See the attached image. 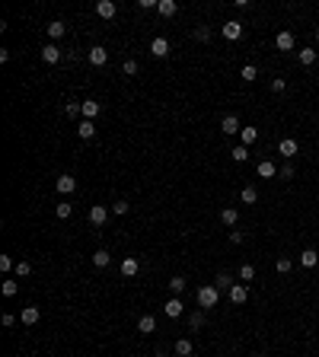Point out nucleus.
Returning a JSON list of instances; mask_svg holds the SVG:
<instances>
[{"label":"nucleus","instance_id":"0eeeda50","mask_svg":"<svg viewBox=\"0 0 319 357\" xmlns=\"http://www.w3.org/2000/svg\"><path fill=\"white\" fill-rule=\"evenodd\" d=\"M86 61H90L93 67H102V64L109 61V51L102 48V45H96V48H90V55H86Z\"/></svg>","mask_w":319,"mask_h":357},{"label":"nucleus","instance_id":"412c9836","mask_svg":"<svg viewBox=\"0 0 319 357\" xmlns=\"http://www.w3.org/2000/svg\"><path fill=\"white\" fill-rule=\"evenodd\" d=\"M153 328H157V319H153V316H150V312H147V316H141V319H137V332H144V335H150V332H153Z\"/></svg>","mask_w":319,"mask_h":357},{"label":"nucleus","instance_id":"3c124183","mask_svg":"<svg viewBox=\"0 0 319 357\" xmlns=\"http://www.w3.org/2000/svg\"><path fill=\"white\" fill-rule=\"evenodd\" d=\"M316 185H319V182H316Z\"/></svg>","mask_w":319,"mask_h":357},{"label":"nucleus","instance_id":"49530a36","mask_svg":"<svg viewBox=\"0 0 319 357\" xmlns=\"http://www.w3.org/2000/svg\"><path fill=\"white\" fill-rule=\"evenodd\" d=\"M0 322H4V328H10V325H16V316H13V312H4V319H0Z\"/></svg>","mask_w":319,"mask_h":357},{"label":"nucleus","instance_id":"4c0bfd02","mask_svg":"<svg viewBox=\"0 0 319 357\" xmlns=\"http://www.w3.org/2000/svg\"><path fill=\"white\" fill-rule=\"evenodd\" d=\"M188 325H192V328H201V325H204V312H198V309H195L192 316H188Z\"/></svg>","mask_w":319,"mask_h":357},{"label":"nucleus","instance_id":"a19ab883","mask_svg":"<svg viewBox=\"0 0 319 357\" xmlns=\"http://www.w3.org/2000/svg\"><path fill=\"white\" fill-rule=\"evenodd\" d=\"M13 268H16V262L10 255H0V271H13Z\"/></svg>","mask_w":319,"mask_h":357},{"label":"nucleus","instance_id":"6ab92c4d","mask_svg":"<svg viewBox=\"0 0 319 357\" xmlns=\"http://www.w3.org/2000/svg\"><path fill=\"white\" fill-rule=\"evenodd\" d=\"M255 141H258V128H252V125H249V128H243V131H239V144H243V147L255 144Z\"/></svg>","mask_w":319,"mask_h":357},{"label":"nucleus","instance_id":"4be33fe9","mask_svg":"<svg viewBox=\"0 0 319 357\" xmlns=\"http://www.w3.org/2000/svg\"><path fill=\"white\" fill-rule=\"evenodd\" d=\"M316 58H319V51H316V48H300V64H303V67H313V64H316Z\"/></svg>","mask_w":319,"mask_h":357},{"label":"nucleus","instance_id":"58836bf2","mask_svg":"<svg viewBox=\"0 0 319 357\" xmlns=\"http://www.w3.org/2000/svg\"><path fill=\"white\" fill-rule=\"evenodd\" d=\"M278 176H281V179H294V176H297V169L290 166V163H284V166L278 169Z\"/></svg>","mask_w":319,"mask_h":357},{"label":"nucleus","instance_id":"ea45409f","mask_svg":"<svg viewBox=\"0 0 319 357\" xmlns=\"http://www.w3.org/2000/svg\"><path fill=\"white\" fill-rule=\"evenodd\" d=\"M274 268H278V274H287L290 268H294V262H290V258H278V265H274Z\"/></svg>","mask_w":319,"mask_h":357},{"label":"nucleus","instance_id":"e433bc0d","mask_svg":"<svg viewBox=\"0 0 319 357\" xmlns=\"http://www.w3.org/2000/svg\"><path fill=\"white\" fill-rule=\"evenodd\" d=\"M0 290H4V297H16V293H20V284H16V281H4Z\"/></svg>","mask_w":319,"mask_h":357},{"label":"nucleus","instance_id":"423d86ee","mask_svg":"<svg viewBox=\"0 0 319 357\" xmlns=\"http://www.w3.org/2000/svg\"><path fill=\"white\" fill-rule=\"evenodd\" d=\"M163 312H166L169 319H179V316L185 312V303L179 300V297H169V300H166V306H163Z\"/></svg>","mask_w":319,"mask_h":357},{"label":"nucleus","instance_id":"dca6fc26","mask_svg":"<svg viewBox=\"0 0 319 357\" xmlns=\"http://www.w3.org/2000/svg\"><path fill=\"white\" fill-rule=\"evenodd\" d=\"M300 265H303V268H316L319 265V252L316 249H303V252H300Z\"/></svg>","mask_w":319,"mask_h":357},{"label":"nucleus","instance_id":"bb28decb","mask_svg":"<svg viewBox=\"0 0 319 357\" xmlns=\"http://www.w3.org/2000/svg\"><path fill=\"white\" fill-rule=\"evenodd\" d=\"M64 32H67V26H64L61 20H55V23H48V36H51V39H61V36H64Z\"/></svg>","mask_w":319,"mask_h":357},{"label":"nucleus","instance_id":"39448f33","mask_svg":"<svg viewBox=\"0 0 319 357\" xmlns=\"http://www.w3.org/2000/svg\"><path fill=\"white\" fill-rule=\"evenodd\" d=\"M294 45H297L294 32H278V36H274V48L278 51H294Z\"/></svg>","mask_w":319,"mask_h":357},{"label":"nucleus","instance_id":"9d476101","mask_svg":"<svg viewBox=\"0 0 319 357\" xmlns=\"http://www.w3.org/2000/svg\"><path fill=\"white\" fill-rule=\"evenodd\" d=\"M150 55H153V58H166V55H169V42L163 39V36H157V39L150 42Z\"/></svg>","mask_w":319,"mask_h":357},{"label":"nucleus","instance_id":"1a4fd4ad","mask_svg":"<svg viewBox=\"0 0 319 357\" xmlns=\"http://www.w3.org/2000/svg\"><path fill=\"white\" fill-rule=\"evenodd\" d=\"M42 61H45V64H58V61H61V48H58L55 42H48V45L42 48Z\"/></svg>","mask_w":319,"mask_h":357},{"label":"nucleus","instance_id":"a211bd4d","mask_svg":"<svg viewBox=\"0 0 319 357\" xmlns=\"http://www.w3.org/2000/svg\"><path fill=\"white\" fill-rule=\"evenodd\" d=\"M236 220H239V211H236V207H223V211H220V223H223V226H236Z\"/></svg>","mask_w":319,"mask_h":357},{"label":"nucleus","instance_id":"79ce46f5","mask_svg":"<svg viewBox=\"0 0 319 357\" xmlns=\"http://www.w3.org/2000/svg\"><path fill=\"white\" fill-rule=\"evenodd\" d=\"M195 39H198V42H208V39H211V29H208V26H201V29H195Z\"/></svg>","mask_w":319,"mask_h":357},{"label":"nucleus","instance_id":"c85d7f7f","mask_svg":"<svg viewBox=\"0 0 319 357\" xmlns=\"http://www.w3.org/2000/svg\"><path fill=\"white\" fill-rule=\"evenodd\" d=\"M109 262H112L109 252H106V249H96V255H93V265H96V268H106Z\"/></svg>","mask_w":319,"mask_h":357},{"label":"nucleus","instance_id":"f257e3e1","mask_svg":"<svg viewBox=\"0 0 319 357\" xmlns=\"http://www.w3.org/2000/svg\"><path fill=\"white\" fill-rule=\"evenodd\" d=\"M217 300H220V290L214 284H204V287H198V306L201 309H211V306H217Z\"/></svg>","mask_w":319,"mask_h":357},{"label":"nucleus","instance_id":"cd10ccee","mask_svg":"<svg viewBox=\"0 0 319 357\" xmlns=\"http://www.w3.org/2000/svg\"><path fill=\"white\" fill-rule=\"evenodd\" d=\"M214 287H217V290H230V287H233V277H230L227 271H220L217 281H214Z\"/></svg>","mask_w":319,"mask_h":357},{"label":"nucleus","instance_id":"c03bdc74","mask_svg":"<svg viewBox=\"0 0 319 357\" xmlns=\"http://www.w3.org/2000/svg\"><path fill=\"white\" fill-rule=\"evenodd\" d=\"M284 90H287V83H284L281 77H274V80H271V93H284Z\"/></svg>","mask_w":319,"mask_h":357},{"label":"nucleus","instance_id":"37998d69","mask_svg":"<svg viewBox=\"0 0 319 357\" xmlns=\"http://www.w3.org/2000/svg\"><path fill=\"white\" fill-rule=\"evenodd\" d=\"M137 7H141V10H157L160 0H137Z\"/></svg>","mask_w":319,"mask_h":357},{"label":"nucleus","instance_id":"a878e982","mask_svg":"<svg viewBox=\"0 0 319 357\" xmlns=\"http://www.w3.org/2000/svg\"><path fill=\"white\" fill-rule=\"evenodd\" d=\"M239 201H243V204H255V201H258V191H255L252 185H246L243 191H239Z\"/></svg>","mask_w":319,"mask_h":357},{"label":"nucleus","instance_id":"473e14b6","mask_svg":"<svg viewBox=\"0 0 319 357\" xmlns=\"http://www.w3.org/2000/svg\"><path fill=\"white\" fill-rule=\"evenodd\" d=\"M13 271H16V281H20V277H29V274H32V265H29V262H16Z\"/></svg>","mask_w":319,"mask_h":357},{"label":"nucleus","instance_id":"9b49d317","mask_svg":"<svg viewBox=\"0 0 319 357\" xmlns=\"http://www.w3.org/2000/svg\"><path fill=\"white\" fill-rule=\"evenodd\" d=\"M39 319H42V309H39V306H26V309L20 312V322H23V325H36Z\"/></svg>","mask_w":319,"mask_h":357},{"label":"nucleus","instance_id":"7c9ffc66","mask_svg":"<svg viewBox=\"0 0 319 357\" xmlns=\"http://www.w3.org/2000/svg\"><path fill=\"white\" fill-rule=\"evenodd\" d=\"M239 77H243V80H246V83H252V80H255V77H258V67H255V64H246V67H243V71H239Z\"/></svg>","mask_w":319,"mask_h":357},{"label":"nucleus","instance_id":"72a5a7b5","mask_svg":"<svg viewBox=\"0 0 319 357\" xmlns=\"http://www.w3.org/2000/svg\"><path fill=\"white\" fill-rule=\"evenodd\" d=\"M109 211H112V214H115V217H125L128 211H131V204H128V201H115V204H112V207H109Z\"/></svg>","mask_w":319,"mask_h":357},{"label":"nucleus","instance_id":"7ed1b4c3","mask_svg":"<svg viewBox=\"0 0 319 357\" xmlns=\"http://www.w3.org/2000/svg\"><path fill=\"white\" fill-rule=\"evenodd\" d=\"M109 214H112V211H109L106 204H93V207H90V223H93V226H102V223L109 220Z\"/></svg>","mask_w":319,"mask_h":357},{"label":"nucleus","instance_id":"5701e85b","mask_svg":"<svg viewBox=\"0 0 319 357\" xmlns=\"http://www.w3.org/2000/svg\"><path fill=\"white\" fill-rule=\"evenodd\" d=\"M137 271H141V262H137V258H125L122 262V274L125 277H134Z\"/></svg>","mask_w":319,"mask_h":357},{"label":"nucleus","instance_id":"2f4dec72","mask_svg":"<svg viewBox=\"0 0 319 357\" xmlns=\"http://www.w3.org/2000/svg\"><path fill=\"white\" fill-rule=\"evenodd\" d=\"M55 214H58V217H61V220H67V217H71V214H74V204H71V201H61V204H58V207H55Z\"/></svg>","mask_w":319,"mask_h":357},{"label":"nucleus","instance_id":"20e7f679","mask_svg":"<svg viewBox=\"0 0 319 357\" xmlns=\"http://www.w3.org/2000/svg\"><path fill=\"white\" fill-rule=\"evenodd\" d=\"M223 39H227V42H236V39H243V23H239V20H230V23H223Z\"/></svg>","mask_w":319,"mask_h":357},{"label":"nucleus","instance_id":"09e8293b","mask_svg":"<svg viewBox=\"0 0 319 357\" xmlns=\"http://www.w3.org/2000/svg\"><path fill=\"white\" fill-rule=\"evenodd\" d=\"M153 357H169V354H153Z\"/></svg>","mask_w":319,"mask_h":357},{"label":"nucleus","instance_id":"ddd939ff","mask_svg":"<svg viewBox=\"0 0 319 357\" xmlns=\"http://www.w3.org/2000/svg\"><path fill=\"white\" fill-rule=\"evenodd\" d=\"M115 13H118V7L112 4V0H99L96 4V16H102V20H112Z\"/></svg>","mask_w":319,"mask_h":357},{"label":"nucleus","instance_id":"8fccbe9b","mask_svg":"<svg viewBox=\"0 0 319 357\" xmlns=\"http://www.w3.org/2000/svg\"><path fill=\"white\" fill-rule=\"evenodd\" d=\"M316 45H319V32H316Z\"/></svg>","mask_w":319,"mask_h":357},{"label":"nucleus","instance_id":"f03ea898","mask_svg":"<svg viewBox=\"0 0 319 357\" xmlns=\"http://www.w3.org/2000/svg\"><path fill=\"white\" fill-rule=\"evenodd\" d=\"M278 153L284 156V160H294V156L300 153V144L294 141V137H284V141L278 144Z\"/></svg>","mask_w":319,"mask_h":357},{"label":"nucleus","instance_id":"6e6552de","mask_svg":"<svg viewBox=\"0 0 319 357\" xmlns=\"http://www.w3.org/2000/svg\"><path fill=\"white\" fill-rule=\"evenodd\" d=\"M230 303H236V306H239V303H246L249 300V287L246 284H233V287H230Z\"/></svg>","mask_w":319,"mask_h":357},{"label":"nucleus","instance_id":"393cba45","mask_svg":"<svg viewBox=\"0 0 319 357\" xmlns=\"http://www.w3.org/2000/svg\"><path fill=\"white\" fill-rule=\"evenodd\" d=\"M192 351H195V344L188 341V338H179V341H176V354L179 357H192Z\"/></svg>","mask_w":319,"mask_h":357},{"label":"nucleus","instance_id":"f704fd0d","mask_svg":"<svg viewBox=\"0 0 319 357\" xmlns=\"http://www.w3.org/2000/svg\"><path fill=\"white\" fill-rule=\"evenodd\" d=\"M169 290H172V297H179V293L185 290V277H172V281H169Z\"/></svg>","mask_w":319,"mask_h":357},{"label":"nucleus","instance_id":"a18cd8bd","mask_svg":"<svg viewBox=\"0 0 319 357\" xmlns=\"http://www.w3.org/2000/svg\"><path fill=\"white\" fill-rule=\"evenodd\" d=\"M122 71H125L128 77H134V74H137V61H125V64H122Z\"/></svg>","mask_w":319,"mask_h":357},{"label":"nucleus","instance_id":"f8f14e48","mask_svg":"<svg viewBox=\"0 0 319 357\" xmlns=\"http://www.w3.org/2000/svg\"><path fill=\"white\" fill-rule=\"evenodd\" d=\"M55 188L61 191V195H71V191L77 188V179H74V176H67V172H64V176H58V182H55Z\"/></svg>","mask_w":319,"mask_h":357},{"label":"nucleus","instance_id":"de8ad7c7","mask_svg":"<svg viewBox=\"0 0 319 357\" xmlns=\"http://www.w3.org/2000/svg\"><path fill=\"white\" fill-rule=\"evenodd\" d=\"M230 239H233L236 246H239V242H246V236H243V233H239V230H233V233H230Z\"/></svg>","mask_w":319,"mask_h":357},{"label":"nucleus","instance_id":"c9c22d12","mask_svg":"<svg viewBox=\"0 0 319 357\" xmlns=\"http://www.w3.org/2000/svg\"><path fill=\"white\" fill-rule=\"evenodd\" d=\"M252 277H255V268H252V265H239V281H246V284H249Z\"/></svg>","mask_w":319,"mask_h":357},{"label":"nucleus","instance_id":"f3484780","mask_svg":"<svg viewBox=\"0 0 319 357\" xmlns=\"http://www.w3.org/2000/svg\"><path fill=\"white\" fill-rule=\"evenodd\" d=\"M258 176H262V179H274V176H278L274 160H262V163H258Z\"/></svg>","mask_w":319,"mask_h":357},{"label":"nucleus","instance_id":"2eb2a0df","mask_svg":"<svg viewBox=\"0 0 319 357\" xmlns=\"http://www.w3.org/2000/svg\"><path fill=\"white\" fill-rule=\"evenodd\" d=\"M220 128H223V134H239V131H243V128H239V118H236V115H223Z\"/></svg>","mask_w":319,"mask_h":357},{"label":"nucleus","instance_id":"c756f323","mask_svg":"<svg viewBox=\"0 0 319 357\" xmlns=\"http://www.w3.org/2000/svg\"><path fill=\"white\" fill-rule=\"evenodd\" d=\"M230 156H233L236 163H246V160H249V147H243V144H236L233 150H230Z\"/></svg>","mask_w":319,"mask_h":357},{"label":"nucleus","instance_id":"b1692460","mask_svg":"<svg viewBox=\"0 0 319 357\" xmlns=\"http://www.w3.org/2000/svg\"><path fill=\"white\" fill-rule=\"evenodd\" d=\"M157 10H160V16H176L179 13V4H176V0H160Z\"/></svg>","mask_w":319,"mask_h":357},{"label":"nucleus","instance_id":"4468645a","mask_svg":"<svg viewBox=\"0 0 319 357\" xmlns=\"http://www.w3.org/2000/svg\"><path fill=\"white\" fill-rule=\"evenodd\" d=\"M99 112H102V106H99L96 99H83V118H86V121H96Z\"/></svg>","mask_w":319,"mask_h":357},{"label":"nucleus","instance_id":"aec40b11","mask_svg":"<svg viewBox=\"0 0 319 357\" xmlns=\"http://www.w3.org/2000/svg\"><path fill=\"white\" fill-rule=\"evenodd\" d=\"M77 131H80V137L83 141H90V137H96V121H80V125H77Z\"/></svg>","mask_w":319,"mask_h":357}]
</instances>
